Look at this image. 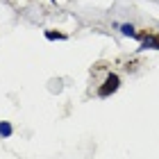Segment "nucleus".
I'll return each instance as SVG.
<instances>
[{
    "mask_svg": "<svg viewBox=\"0 0 159 159\" xmlns=\"http://www.w3.org/2000/svg\"><path fill=\"white\" fill-rule=\"evenodd\" d=\"M118 86H120V77H118L116 73H109V75H107V80H105V84L98 89V96H100V98H109L111 93L118 91Z\"/></svg>",
    "mask_w": 159,
    "mask_h": 159,
    "instance_id": "f257e3e1",
    "label": "nucleus"
},
{
    "mask_svg": "<svg viewBox=\"0 0 159 159\" xmlns=\"http://www.w3.org/2000/svg\"><path fill=\"white\" fill-rule=\"evenodd\" d=\"M11 132H14V127L9 125V123H7V120H0V136H2V139H9Z\"/></svg>",
    "mask_w": 159,
    "mask_h": 159,
    "instance_id": "f03ea898",
    "label": "nucleus"
},
{
    "mask_svg": "<svg viewBox=\"0 0 159 159\" xmlns=\"http://www.w3.org/2000/svg\"><path fill=\"white\" fill-rule=\"evenodd\" d=\"M120 32L125 34V37H139L136 30H134V25H129V23H123V25H120Z\"/></svg>",
    "mask_w": 159,
    "mask_h": 159,
    "instance_id": "7ed1b4c3",
    "label": "nucleus"
},
{
    "mask_svg": "<svg viewBox=\"0 0 159 159\" xmlns=\"http://www.w3.org/2000/svg\"><path fill=\"white\" fill-rule=\"evenodd\" d=\"M143 48H159V39H152V37H148L146 41H143Z\"/></svg>",
    "mask_w": 159,
    "mask_h": 159,
    "instance_id": "20e7f679",
    "label": "nucleus"
},
{
    "mask_svg": "<svg viewBox=\"0 0 159 159\" xmlns=\"http://www.w3.org/2000/svg\"><path fill=\"white\" fill-rule=\"evenodd\" d=\"M46 37L50 41H55V39H66V34H61V32H46Z\"/></svg>",
    "mask_w": 159,
    "mask_h": 159,
    "instance_id": "39448f33",
    "label": "nucleus"
}]
</instances>
